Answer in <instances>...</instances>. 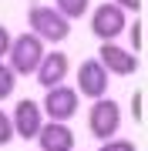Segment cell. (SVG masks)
I'll use <instances>...</instances> for the list:
<instances>
[{"mask_svg": "<svg viewBox=\"0 0 148 151\" xmlns=\"http://www.w3.org/2000/svg\"><path fill=\"white\" fill-rule=\"evenodd\" d=\"M27 24H30L34 37L51 40V44L67 40V34H71V20H67V17H61L54 7H40V4H34L27 10Z\"/></svg>", "mask_w": 148, "mask_h": 151, "instance_id": "1", "label": "cell"}, {"mask_svg": "<svg viewBox=\"0 0 148 151\" xmlns=\"http://www.w3.org/2000/svg\"><path fill=\"white\" fill-rule=\"evenodd\" d=\"M44 57V40L34 37V34H20L10 37V50H7V64L14 74H34Z\"/></svg>", "mask_w": 148, "mask_h": 151, "instance_id": "2", "label": "cell"}, {"mask_svg": "<svg viewBox=\"0 0 148 151\" xmlns=\"http://www.w3.org/2000/svg\"><path fill=\"white\" fill-rule=\"evenodd\" d=\"M77 108H81V94L67 84H57V87H47L44 94V104H40V114L47 121H71Z\"/></svg>", "mask_w": 148, "mask_h": 151, "instance_id": "3", "label": "cell"}, {"mask_svg": "<svg viewBox=\"0 0 148 151\" xmlns=\"http://www.w3.org/2000/svg\"><path fill=\"white\" fill-rule=\"evenodd\" d=\"M88 128L98 141H108L118 134L121 128V104L118 101H108V97H98L91 104V114H88Z\"/></svg>", "mask_w": 148, "mask_h": 151, "instance_id": "4", "label": "cell"}, {"mask_svg": "<svg viewBox=\"0 0 148 151\" xmlns=\"http://www.w3.org/2000/svg\"><path fill=\"white\" fill-rule=\"evenodd\" d=\"M98 60L108 74H118V77H131L138 74V54H131L128 47H121L115 40H101V50H98Z\"/></svg>", "mask_w": 148, "mask_h": 151, "instance_id": "5", "label": "cell"}, {"mask_svg": "<svg viewBox=\"0 0 148 151\" xmlns=\"http://www.w3.org/2000/svg\"><path fill=\"white\" fill-rule=\"evenodd\" d=\"M128 27V17L118 4H101L94 7V17H91V34L98 40H118L121 30Z\"/></svg>", "mask_w": 148, "mask_h": 151, "instance_id": "6", "label": "cell"}, {"mask_svg": "<svg viewBox=\"0 0 148 151\" xmlns=\"http://www.w3.org/2000/svg\"><path fill=\"white\" fill-rule=\"evenodd\" d=\"M108 81H111V74L101 67L98 57H88L77 67V94L91 97V101H98V97L108 94Z\"/></svg>", "mask_w": 148, "mask_h": 151, "instance_id": "7", "label": "cell"}, {"mask_svg": "<svg viewBox=\"0 0 148 151\" xmlns=\"http://www.w3.org/2000/svg\"><path fill=\"white\" fill-rule=\"evenodd\" d=\"M10 124H14V134H17V138H24V141H34V134H37V131H40V124H44L40 104H37V101H30V97L17 101Z\"/></svg>", "mask_w": 148, "mask_h": 151, "instance_id": "8", "label": "cell"}, {"mask_svg": "<svg viewBox=\"0 0 148 151\" xmlns=\"http://www.w3.org/2000/svg\"><path fill=\"white\" fill-rule=\"evenodd\" d=\"M34 141H40V151H74V131L67 128V121L40 124V131L34 134Z\"/></svg>", "mask_w": 148, "mask_h": 151, "instance_id": "9", "label": "cell"}, {"mask_svg": "<svg viewBox=\"0 0 148 151\" xmlns=\"http://www.w3.org/2000/svg\"><path fill=\"white\" fill-rule=\"evenodd\" d=\"M34 74H37V84L40 87L64 84V77H67V54H64V50H51V54H44Z\"/></svg>", "mask_w": 148, "mask_h": 151, "instance_id": "10", "label": "cell"}, {"mask_svg": "<svg viewBox=\"0 0 148 151\" xmlns=\"http://www.w3.org/2000/svg\"><path fill=\"white\" fill-rule=\"evenodd\" d=\"M54 10L61 17H67V20H77V17H84L88 14V7H91V0H54Z\"/></svg>", "mask_w": 148, "mask_h": 151, "instance_id": "11", "label": "cell"}, {"mask_svg": "<svg viewBox=\"0 0 148 151\" xmlns=\"http://www.w3.org/2000/svg\"><path fill=\"white\" fill-rule=\"evenodd\" d=\"M14 81H17V74L10 70V64L0 60V101H7V97L14 94Z\"/></svg>", "mask_w": 148, "mask_h": 151, "instance_id": "12", "label": "cell"}, {"mask_svg": "<svg viewBox=\"0 0 148 151\" xmlns=\"http://www.w3.org/2000/svg\"><path fill=\"white\" fill-rule=\"evenodd\" d=\"M98 151H138V148H135V141H128V138H108V141H101Z\"/></svg>", "mask_w": 148, "mask_h": 151, "instance_id": "13", "label": "cell"}, {"mask_svg": "<svg viewBox=\"0 0 148 151\" xmlns=\"http://www.w3.org/2000/svg\"><path fill=\"white\" fill-rule=\"evenodd\" d=\"M14 141V124H10V114L0 108V145H10Z\"/></svg>", "mask_w": 148, "mask_h": 151, "instance_id": "14", "label": "cell"}, {"mask_svg": "<svg viewBox=\"0 0 148 151\" xmlns=\"http://www.w3.org/2000/svg\"><path fill=\"white\" fill-rule=\"evenodd\" d=\"M128 37H131V54H138L142 50V24H128Z\"/></svg>", "mask_w": 148, "mask_h": 151, "instance_id": "15", "label": "cell"}, {"mask_svg": "<svg viewBox=\"0 0 148 151\" xmlns=\"http://www.w3.org/2000/svg\"><path fill=\"white\" fill-rule=\"evenodd\" d=\"M7 50H10V30H7L4 24H0V60L7 57Z\"/></svg>", "mask_w": 148, "mask_h": 151, "instance_id": "16", "label": "cell"}, {"mask_svg": "<svg viewBox=\"0 0 148 151\" xmlns=\"http://www.w3.org/2000/svg\"><path fill=\"white\" fill-rule=\"evenodd\" d=\"M118 7H121L125 14H128V10L135 14V10H142V0H118Z\"/></svg>", "mask_w": 148, "mask_h": 151, "instance_id": "17", "label": "cell"}, {"mask_svg": "<svg viewBox=\"0 0 148 151\" xmlns=\"http://www.w3.org/2000/svg\"><path fill=\"white\" fill-rule=\"evenodd\" d=\"M131 114H135V121H142V94L131 97Z\"/></svg>", "mask_w": 148, "mask_h": 151, "instance_id": "18", "label": "cell"}]
</instances>
